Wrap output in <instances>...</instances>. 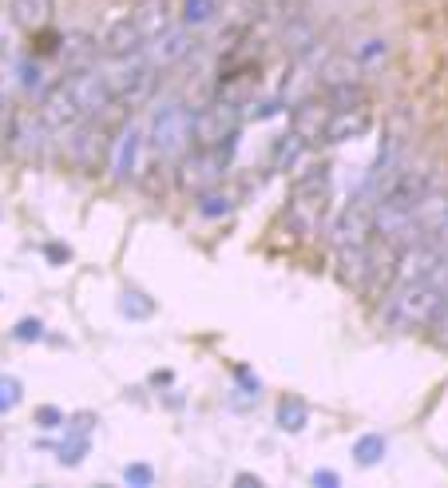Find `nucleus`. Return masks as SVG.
I'll list each match as a JSON object with an SVG mask.
<instances>
[{
	"label": "nucleus",
	"instance_id": "dca6fc26",
	"mask_svg": "<svg viewBox=\"0 0 448 488\" xmlns=\"http://www.w3.org/2000/svg\"><path fill=\"white\" fill-rule=\"evenodd\" d=\"M337 266H342V278L349 286L362 290L365 274H369V243H353V246H337Z\"/></svg>",
	"mask_w": 448,
	"mask_h": 488
},
{
	"label": "nucleus",
	"instance_id": "f3484780",
	"mask_svg": "<svg viewBox=\"0 0 448 488\" xmlns=\"http://www.w3.org/2000/svg\"><path fill=\"white\" fill-rule=\"evenodd\" d=\"M325 119H330V107H314V104L294 107V135H298L302 144H322Z\"/></svg>",
	"mask_w": 448,
	"mask_h": 488
},
{
	"label": "nucleus",
	"instance_id": "c756f323",
	"mask_svg": "<svg viewBox=\"0 0 448 488\" xmlns=\"http://www.w3.org/2000/svg\"><path fill=\"white\" fill-rule=\"evenodd\" d=\"M84 449H87V441H84V437H75L72 444H60V461H64V464H80Z\"/></svg>",
	"mask_w": 448,
	"mask_h": 488
},
{
	"label": "nucleus",
	"instance_id": "2eb2a0df",
	"mask_svg": "<svg viewBox=\"0 0 448 488\" xmlns=\"http://www.w3.org/2000/svg\"><path fill=\"white\" fill-rule=\"evenodd\" d=\"M131 25L139 28V36L144 40H155L163 32L171 28V13H167V0H144V5L135 8V13H127Z\"/></svg>",
	"mask_w": 448,
	"mask_h": 488
},
{
	"label": "nucleus",
	"instance_id": "c9c22d12",
	"mask_svg": "<svg viewBox=\"0 0 448 488\" xmlns=\"http://www.w3.org/2000/svg\"><path fill=\"white\" fill-rule=\"evenodd\" d=\"M314 484H337L334 473H314Z\"/></svg>",
	"mask_w": 448,
	"mask_h": 488
},
{
	"label": "nucleus",
	"instance_id": "a878e982",
	"mask_svg": "<svg viewBox=\"0 0 448 488\" xmlns=\"http://www.w3.org/2000/svg\"><path fill=\"white\" fill-rule=\"evenodd\" d=\"M13 124H16V107H13V100H8L5 92H0V144H8Z\"/></svg>",
	"mask_w": 448,
	"mask_h": 488
},
{
	"label": "nucleus",
	"instance_id": "ddd939ff",
	"mask_svg": "<svg viewBox=\"0 0 448 488\" xmlns=\"http://www.w3.org/2000/svg\"><path fill=\"white\" fill-rule=\"evenodd\" d=\"M139 151H144V135H139V127H124L119 132V139L112 144V171H115V179L119 183H127V179H135V171H139Z\"/></svg>",
	"mask_w": 448,
	"mask_h": 488
},
{
	"label": "nucleus",
	"instance_id": "9b49d317",
	"mask_svg": "<svg viewBox=\"0 0 448 488\" xmlns=\"http://www.w3.org/2000/svg\"><path fill=\"white\" fill-rule=\"evenodd\" d=\"M191 48H194V40L187 28H167L163 36L147 40L144 56L151 60V68H171V64H179L183 56H191Z\"/></svg>",
	"mask_w": 448,
	"mask_h": 488
},
{
	"label": "nucleus",
	"instance_id": "20e7f679",
	"mask_svg": "<svg viewBox=\"0 0 448 488\" xmlns=\"http://www.w3.org/2000/svg\"><path fill=\"white\" fill-rule=\"evenodd\" d=\"M151 147L167 163H179L191 151V112L179 100L155 107V115H151Z\"/></svg>",
	"mask_w": 448,
	"mask_h": 488
},
{
	"label": "nucleus",
	"instance_id": "f8f14e48",
	"mask_svg": "<svg viewBox=\"0 0 448 488\" xmlns=\"http://www.w3.org/2000/svg\"><path fill=\"white\" fill-rule=\"evenodd\" d=\"M147 48V40L139 36V28L131 25V16L124 20H112V25L104 28V36H100V52L104 56H135V52H144Z\"/></svg>",
	"mask_w": 448,
	"mask_h": 488
},
{
	"label": "nucleus",
	"instance_id": "cd10ccee",
	"mask_svg": "<svg viewBox=\"0 0 448 488\" xmlns=\"http://www.w3.org/2000/svg\"><path fill=\"white\" fill-rule=\"evenodd\" d=\"M298 151H302V139L298 135H286L278 144V151H274V163H286V167H290V163L298 159Z\"/></svg>",
	"mask_w": 448,
	"mask_h": 488
},
{
	"label": "nucleus",
	"instance_id": "7ed1b4c3",
	"mask_svg": "<svg viewBox=\"0 0 448 488\" xmlns=\"http://www.w3.org/2000/svg\"><path fill=\"white\" fill-rule=\"evenodd\" d=\"M325 199H330V167L302 171V175L294 179V199H290L286 223L298 234H310L314 226H318L322 211H325Z\"/></svg>",
	"mask_w": 448,
	"mask_h": 488
},
{
	"label": "nucleus",
	"instance_id": "9d476101",
	"mask_svg": "<svg viewBox=\"0 0 448 488\" xmlns=\"http://www.w3.org/2000/svg\"><path fill=\"white\" fill-rule=\"evenodd\" d=\"M52 144V127L40 119V112H16V124H13V135H8V147L13 155L20 159H44V151Z\"/></svg>",
	"mask_w": 448,
	"mask_h": 488
},
{
	"label": "nucleus",
	"instance_id": "4be33fe9",
	"mask_svg": "<svg viewBox=\"0 0 448 488\" xmlns=\"http://www.w3.org/2000/svg\"><path fill=\"white\" fill-rule=\"evenodd\" d=\"M353 457H357V464H377L381 457H385V441H381L377 433H369V437H362L353 444Z\"/></svg>",
	"mask_w": 448,
	"mask_h": 488
},
{
	"label": "nucleus",
	"instance_id": "a211bd4d",
	"mask_svg": "<svg viewBox=\"0 0 448 488\" xmlns=\"http://www.w3.org/2000/svg\"><path fill=\"white\" fill-rule=\"evenodd\" d=\"M8 13H13V20L20 28L40 32L52 20V13H56V5H52V0H13V5H8Z\"/></svg>",
	"mask_w": 448,
	"mask_h": 488
},
{
	"label": "nucleus",
	"instance_id": "423d86ee",
	"mask_svg": "<svg viewBox=\"0 0 448 488\" xmlns=\"http://www.w3.org/2000/svg\"><path fill=\"white\" fill-rule=\"evenodd\" d=\"M231 151H234V139H226V144L214 151H187V155L179 159V183L187 191H211L214 183L223 179Z\"/></svg>",
	"mask_w": 448,
	"mask_h": 488
},
{
	"label": "nucleus",
	"instance_id": "7c9ffc66",
	"mask_svg": "<svg viewBox=\"0 0 448 488\" xmlns=\"http://www.w3.org/2000/svg\"><path fill=\"white\" fill-rule=\"evenodd\" d=\"M124 481L127 484H151V469L147 464H131V469H124Z\"/></svg>",
	"mask_w": 448,
	"mask_h": 488
},
{
	"label": "nucleus",
	"instance_id": "0eeeda50",
	"mask_svg": "<svg viewBox=\"0 0 448 488\" xmlns=\"http://www.w3.org/2000/svg\"><path fill=\"white\" fill-rule=\"evenodd\" d=\"M68 159L84 171H95L104 159H112V144H107V132H104L100 119H92V124H75L68 132Z\"/></svg>",
	"mask_w": 448,
	"mask_h": 488
},
{
	"label": "nucleus",
	"instance_id": "393cba45",
	"mask_svg": "<svg viewBox=\"0 0 448 488\" xmlns=\"http://www.w3.org/2000/svg\"><path fill=\"white\" fill-rule=\"evenodd\" d=\"M20 405V382L16 377H0V413H13Z\"/></svg>",
	"mask_w": 448,
	"mask_h": 488
},
{
	"label": "nucleus",
	"instance_id": "aec40b11",
	"mask_svg": "<svg viewBox=\"0 0 448 488\" xmlns=\"http://www.w3.org/2000/svg\"><path fill=\"white\" fill-rule=\"evenodd\" d=\"M167 159H163V155H155V159H151V163H139V171H135V183H139V187H144L147 194H163V191H167Z\"/></svg>",
	"mask_w": 448,
	"mask_h": 488
},
{
	"label": "nucleus",
	"instance_id": "f704fd0d",
	"mask_svg": "<svg viewBox=\"0 0 448 488\" xmlns=\"http://www.w3.org/2000/svg\"><path fill=\"white\" fill-rule=\"evenodd\" d=\"M48 258L52 263H64V258H68V246H48Z\"/></svg>",
	"mask_w": 448,
	"mask_h": 488
},
{
	"label": "nucleus",
	"instance_id": "473e14b6",
	"mask_svg": "<svg viewBox=\"0 0 448 488\" xmlns=\"http://www.w3.org/2000/svg\"><path fill=\"white\" fill-rule=\"evenodd\" d=\"M16 338L20 342H36L40 338V322H20L16 325Z\"/></svg>",
	"mask_w": 448,
	"mask_h": 488
},
{
	"label": "nucleus",
	"instance_id": "5701e85b",
	"mask_svg": "<svg viewBox=\"0 0 448 488\" xmlns=\"http://www.w3.org/2000/svg\"><path fill=\"white\" fill-rule=\"evenodd\" d=\"M199 214H203V219H218V214H231V194H218V191H203Z\"/></svg>",
	"mask_w": 448,
	"mask_h": 488
},
{
	"label": "nucleus",
	"instance_id": "1a4fd4ad",
	"mask_svg": "<svg viewBox=\"0 0 448 488\" xmlns=\"http://www.w3.org/2000/svg\"><path fill=\"white\" fill-rule=\"evenodd\" d=\"M373 234V199H357L337 214L330 226V243L334 246H353V243H369Z\"/></svg>",
	"mask_w": 448,
	"mask_h": 488
},
{
	"label": "nucleus",
	"instance_id": "2f4dec72",
	"mask_svg": "<svg viewBox=\"0 0 448 488\" xmlns=\"http://www.w3.org/2000/svg\"><path fill=\"white\" fill-rule=\"evenodd\" d=\"M36 421H40L44 429H56V425H64V413H60V409H40Z\"/></svg>",
	"mask_w": 448,
	"mask_h": 488
},
{
	"label": "nucleus",
	"instance_id": "b1692460",
	"mask_svg": "<svg viewBox=\"0 0 448 488\" xmlns=\"http://www.w3.org/2000/svg\"><path fill=\"white\" fill-rule=\"evenodd\" d=\"M214 16V0H183V25H203Z\"/></svg>",
	"mask_w": 448,
	"mask_h": 488
},
{
	"label": "nucleus",
	"instance_id": "f03ea898",
	"mask_svg": "<svg viewBox=\"0 0 448 488\" xmlns=\"http://www.w3.org/2000/svg\"><path fill=\"white\" fill-rule=\"evenodd\" d=\"M100 75L107 84V92H112V100L119 107H135L144 104L151 88H155V68H151V60L144 52H135V56H107V64H100Z\"/></svg>",
	"mask_w": 448,
	"mask_h": 488
},
{
	"label": "nucleus",
	"instance_id": "412c9836",
	"mask_svg": "<svg viewBox=\"0 0 448 488\" xmlns=\"http://www.w3.org/2000/svg\"><path fill=\"white\" fill-rule=\"evenodd\" d=\"M278 421H282V429L298 433V429H305V421H310V409H305L302 401L286 397V401H282V405H278Z\"/></svg>",
	"mask_w": 448,
	"mask_h": 488
},
{
	"label": "nucleus",
	"instance_id": "6ab92c4d",
	"mask_svg": "<svg viewBox=\"0 0 448 488\" xmlns=\"http://www.w3.org/2000/svg\"><path fill=\"white\" fill-rule=\"evenodd\" d=\"M95 52H100V45H95L92 36H68L60 48V60H64V72H80V68H92Z\"/></svg>",
	"mask_w": 448,
	"mask_h": 488
},
{
	"label": "nucleus",
	"instance_id": "f257e3e1",
	"mask_svg": "<svg viewBox=\"0 0 448 488\" xmlns=\"http://www.w3.org/2000/svg\"><path fill=\"white\" fill-rule=\"evenodd\" d=\"M436 187H441V167L397 171V175L381 187V194H373V234H393L409 219V211Z\"/></svg>",
	"mask_w": 448,
	"mask_h": 488
},
{
	"label": "nucleus",
	"instance_id": "72a5a7b5",
	"mask_svg": "<svg viewBox=\"0 0 448 488\" xmlns=\"http://www.w3.org/2000/svg\"><path fill=\"white\" fill-rule=\"evenodd\" d=\"M377 56H385V45H381V40H365L362 60H377Z\"/></svg>",
	"mask_w": 448,
	"mask_h": 488
},
{
	"label": "nucleus",
	"instance_id": "39448f33",
	"mask_svg": "<svg viewBox=\"0 0 448 488\" xmlns=\"http://www.w3.org/2000/svg\"><path fill=\"white\" fill-rule=\"evenodd\" d=\"M238 135V104L214 100L191 115V151H214Z\"/></svg>",
	"mask_w": 448,
	"mask_h": 488
},
{
	"label": "nucleus",
	"instance_id": "c85d7f7f",
	"mask_svg": "<svg viewBox=\"0 0 448 488\" xmlns=\"http://www.w3.org/2000/svg\"><path fill=\"white\" fill-rule=\"evenodd\" d=\"M20 84H25L28 92H44V68H40V64H25V75H20Z\"/></svg>",
	"mask_w": 448,
	"mask_h": 488
},
{
	"label": "nucleus",
	"instance_id": "4468645a",
	"mask_svg": "<svg viewBox=\"0 0 448 488\" xmlns=\"http://www.w3.org/2000/svg\"><path fill=\"white\" fill-rule=\"evenodd\" d=\"M369 127V112L365 107H330V119H325L322 144H342V139H357Z\"/></svg>",
	"mask_w": 448,
	"mask_h": 488
},
{
	"label": "nucleus",
	"instance_id": "6e6552de",
	"mask_svg": "<svg viewBox=\"0 0 448 488\" xmlns=\"http://www.w3.org/2000/svg\"><path fill=\"white\" fill-rule=\"evenodd\" d=\"M40 119L52 127V132H72L75 124H84V112L75 104V95L68 88V80H56L48 92H44V104H40Z\"/></svg>",
	"mask_w": 448,
	"mask_h": 488
},
{
	"label": "nucleus",
	"instance_id": "bb28decb",
	"mask_svg": "<svg viewBox=\"0 0 448 488\" xmlns=\"http://www.w3.org/2000/svg\"><path fill=\"white\" fill-rule=\"evenodd\" d=\"M119 310H124L127 318H147L151 302H144V294H135V290H131V294H124V302H119Z\"/></svg>",
	"mask_w": 448,
	"mask_h": 488
}]
</instances>
